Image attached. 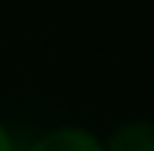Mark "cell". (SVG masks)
I'll return each instance as SVG.
<instances>
[{
    "label": "cell",
    "instance_id": "cell-1",
    "mask_svg": "<svg viewBox=\"0 0 154 151\" xmlns=\"http://www.w3.org/2000/svg\"><path fill=\"white\" fill-rule=\"evenodd\" d=\"M25 151H104V139L88 126L63 123V126L41 132Z\"/></svg>",
    "mask_w": 154,
    "mask_h": 151
},
{
    "label": "cell",
    "instance_id": "cell-2",
    "mask_svg": "<svg viewBox=\"0 0 154 151\" xmlns=\"http://www.w3.org/2000/svg\"><path fill=\"white\" fill-rule=\"evenodd\" d=\"M104 151H154V120L132 116L104 135Z\"/></svg>",
    "mask_w": 154,
    "mask_h": 151
},
{
    "label": "cell",
    "instance_id": "cell-3",
    "mask_svg": "<svg viewBox=\"0 0 154 151\" xmlns=\"http://www.w3.org/2000/svg\"><path fill=\"white\" fill-rule=\"evenodd\" d=\"M0 151H19V148H16V139H13L10 126H6L3 120H0Z\"/></svg>",
    "mask_w": 154,
    "mask_h": 151
}]
</instances>
